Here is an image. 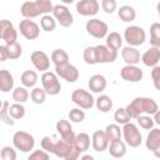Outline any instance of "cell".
I'll return each instance as SVG.
<instances>
[{
  "instance_id": "cell-18",
  "label": "cell",
  "mask_w": 160,
  "mask_h": 160,
  "mask_svg": "<svg viewBox=\"0 0 160 160\" xmlns=\"http://www.w3.org/2000/svg\"><path fill=\"white\" fill-rule=\"evenodd\" d=\"M56 130L60 134L61 139L69 144H72L74 142V139H75V134L72 131V128H71V124L68 121V120H59L56 122Z\"/></svg>"
},
{
  "instance_id": "cell-47",
  "label": "cell",
  "mask_w": 160,
  "mask_h": 160,
  "mask_svg": "<svg viewBox=\"0 0 160 160\" xmlns=\"http://www.w3.org/2000/svg\"><path fill=\"white\" fill-rule=\"evenodd\" d=\"M54 144H55V141H54L50 136H44V138L41 139V142H40L41 149L45 150V151H48V152H52Z\"/></svg>"
},
{
  "instance_id": "cell-52",
  "label": "cell",
  "mask_w": 160,
  "mask_h": 160,
  "mask_svg": "<svg viewBox=\"0 0 160 160\" xmlns=\"http://www.w3.org/2000/svg\"><path fill=\"white\" fill-rule=\"evenodd\" d=\"M81 159H82V160H86V159L92 160V159H94V156H92V155H84V156H81Z\"/></svg>"
},
{
  "instance_id": "cell-16",
  "label": "cell",
  "mask_w": 160,
  "mask_h": 160,
  "mask_svg": "<svg viewBox=\"0 0 160 160\" xmlns=\"http://www.w3.org/2000/svg\"><path fill=\"white\" fill-rule=\"evenodd\" d=\"M140 60L144 62L145 66H149V68L156 66L160 61V48H156V46L149 48L142 55H140Z\"/></svg>"
},
{
  "instance_id": "cell-11",
  "label": "cell",
  "mask_w": 160,
  "mask_h": 160,
  "mask_svg": "<svg viewBox=\"0 0 160 160\" xmlns=\"http://www.w3.org/2000/svg\"><path fill=\"white\" fill-rule=\"evenodd\" d=\"M19 30H20V34L25 39H28V40H35L40 35V28H39V25L35 21L30 20V19L21 20L20 24H19Z\"/></svg>"
},
{
  "instance_id": "cell-10",
  "label": "cell",
  "mask_w": 160,
  "mask_h": 160,
  "mask_svg": "<svg viewBox=\"0 0 160 160\" xmlns=\"http://www.w3.org/2000/svg\"><path fill=\"white\" fill-rule=\"evenodd\" d=\"M55 74L68 82H75L79 79V70L69 62L55 65Z\"/></svg>"
},
{
  "instance_id": "cell-19",
  "label": "cell",
  "mask_w": 160,
  "mask_h": 160,
  "mask_svg": "<svg viewBox=\"0 0 160 160\" xmlns=\"http://www.w3.org/2000/svg\"><path fill=\"white\" fill-rule=\"evenodd\" d=\"M1 25H2V30H1V39L9 44V42H14L18 40V32L12 25V22L10 20H1Z\"/></svg>"
},
{
  "instance_id": "cell-27",
  "label": "cell",
  "mask_w": 160,
  "mask_h": 160,
  "mask_svg": "<svg viewBox=\"0 0 160 160\" xmlns=\"http://www.w3.org/2000/svg\"><path fill=\"white\" fill-rule=\"evenodd\" d=\"M118 15H119L120 20H122L124 22H131L136 18V11L132 6L124 5V6H120V9L118 10Z\"/></svg>"
},
{
  "instance_id": "cell-25",
  "label": "cell",
  "mask_w": 160,
  "mask_h": 160,
  "mask_svg": "<svg viewBox=\"0 0 160 160\" xmlns=\"http://www.w3.org/2000/svg\"><path fill=\"white\" fill-rule=\"evenodd\" d=\"M74 145L72 144H69L66 141H64L62 139L61 140H58L55 141L54 144V149H52V152L58 156V158H61V159H66L68 155L70 154V151L72 150Z\"/></svg>"
},
{
  "instance_id": "cell-23",
  "label": "cell",
  "mask_w": 160,
  "mask_h": 160,
  "mask_svg": "<svg viewBox=\"0 0 160 160\" xmlns=\"http://www.w3.org/2000/svg\"><path fill=\"white\" fill-rule=\"evenodd\" d=\"M108 150H109V154L112 158H122L126 154V144L121 139L114 140V141L109 142Z\"/></svg>"
},
{
  "instance_id": "cell-53",
  "label": "cell",
  "mask_w": 160,
  "mask_h": 160,
  "mask_svg": "<svg viewBox=\"0 0 160 160\" xmlns=\"http://www.w3.org/2000/svg\"><path fill=\"white\" fill-rule=\"evenodd\" d=\"M61 2H64V4H71V2H74L75 0H60Z\"/></svg>"
},
{
  "instance_id": "cell-6",
  "label": "cell",
  "mask_w": 160,
  "mask_h": 160,
  "mask_svg": "<svg viewBox=\"0 0 160 160\" xmlns=\"http://www.w3.org/2000/svg\"><path fill=\"white\" fill-rule=\"evenodd\" d=\"M85 29H86V32L89 35H91L92 38L95 39H102L108 35V24L104 22L102 20L100 19H90L86 21V25H85Z\"/></svg>"
},
{
  "instance_id": "cell-20",
  "label": "cell",
  "mask_w": 160,
  "mask_h": 160,
  "mask_svg": "<svg viewBox=\"0 0 160 160\" xmlns=\"http://www.w3.org/2000/svg\"><path fill=\"white\" fill-rule=\"evenodd\" d=\"M121 58L128 65H136L140 62V51L135 46H125L121 50Z\"/></svg>"
},
{
  "instance_id": "cell-26",
  "label": "cell",
  "mask_w": 160,
  "mask_h": 160,
  "mask_svg": "<svg viewBox=\"0 0 160 160\" xmlns=\"http://www.w3.org/2000/svg\"><path fill=\"white\" fill-rule=\"evenodd\" d=\"M20 12L25 19H34L40 15V11L35 4V1H25L20 8Z\"/></svg>"
},
{
  "instance_id": "cell-7",
  "label": "cell",
  "mask_w": 160,
  "mask_h": 160,
  "mask_svg": "<svg viewBox=\"0 0 160 160\" xmlns=\"http://www.w3.org/2000/svg\"><path fill=\"white\" fill-rule=\"evenodd\" d=\"M71 101L75 105H78L79 108L85 109V110L91 109L94 106V104H95V99L92 98V95L89 91L84 90V89L74 90L71 92Z\"/></svg>"
},
{
  "instance_id": "cell-17",
  "label": "cell",
  "mask_w": 160,
  "mask_h": 160,
  "mask_svg": "<svg viewBox=\"0 0 160 160\" xmlns=\"http://www.w3.org/2000/svg\"><path fill=\"white\" fill-rule=\"evenodd\" d=\"M146 148L148 150L152 151L156 156H159V150H160V129L158 128H151L150 132L146 136Z\"/></svg>"
},
{
  "instance_id": "cell-44",
  "label": "cell",
  "mask_w": 160,
  "mask_h": 160,
  "mask_svg": "<svg viewBox=\"0 0 160 160\" xmlns=\"http://www.w3.org/2000/svg\"><path fill=\"white\" fill-rule=\"evenodd\" d=\"M0 158H1L2 160H15V159H16V151H15V149H14L12 146L6 145V146H4V148L1 149V151H0Z\"/></svg>"
},
{
  "instance_id": "cell-30",
  "label": "cell",
  "mask_w": 160,
  "mask_h": 160,
  "mask_svg": "<svg viewBox=\"0 0 160 160\" xmlns=\"http://www.w3.org/2000/svg\"><path fill=\"white\" fill-rule=\"evenodd\" d=\"M94 105L96 106V109H98L99 111H101V112H108V111H110V110L112 109V100H111V98L108 96V95H100V96L95 100V104H94Z\"/></svg>"
},
{
  "instance_id": "cell-37",
  "label": "cell",
  "mask_w": 160,
  "mask_h": 160,
  "mask_svg": "<svg viewBox=\"0 0 160 160\" xmlns=\"http://www.w3.org/2000/svg\"><path fill=\"white\" fill-rule=\"evenodd\" d=\"M9 114L14 120L22 119L25 116V108L20 102H14V104L9 105Z\"/></svg>"
},
{
  "instance_id": "cell-15",
  "label": "cell",
  "mask_w": 160,
  "mask_h": 160,
  "mask_svg": "<svg viewBox=\"0 0 160 160\" xmlns=\"http://www.w3.org/2000/svg\"><path fill=\"white\" fill-rule=\"evenodd\" d=\"M109 139L105 134V131L102 130H96L94 131L92 136H91V145H92V149L98 152H102L105 150H108V146H109Z\"/></svg>"
},
{
  "instance_id": "cell-54",
  "label": "cell",
  "mask_w": 160,
  "mask_h": 160,
  "mask_svg": "<svg viewBox=\"0 0 160 160\" xmlns=\"http://www.w3.org/2000/svg\"><path fill=\"white\" fill-rule=\"evenodd\" d=\"M1 30H2V25H1V20H0V39H1Z\"/></svg>"
},
{
  "instance_id": "cell-3",
  "label": "cell",
  "mask_w": 160,
  "mask_h": 160,
  "mask_svg": "<svg viewBox=\"0 0 160 160\" xmlns=\"http://www.w3.org/2000/svg\"><path fill=\"white\" fill-rule=\"evenodd\" d=\"M12 145L21 152H30L35 146V139L30 132L19 130L12 135Z\"/></svg>"
},
{
  "instance_id": "cell-12",
  "label": "cell",
  "mask_w": 160,
  "mask_h": 160,
  "mask_svg": "<svg viewBox=\"0 0 160 160\" xmlns=\"http://www.w3.org/2000/svg\"><path fill=\"white\" fill-rule=\"evenodd\" d=\"M120 76L122 80L129 81V82H139L140 80H142L144 72L142 70L136 66V65H125L121 68L120 70Z\"/></svg>"
},
{
  "instance_id": "cell-14",
  "label": "cell",
  "mask_w": 160,
  "mask_h": 160,
  "mask_svg": "<svg viewBox=\"0 0 160 160\" xmlns=\"http://www.w3.org/2000/svg\"><path fill=\"white\" fill-rule=\"evenodd\" d=\"M30 60L32 62V65L35 66L36 70L40 71H48L50 68V59L48 56V54L42 50H36L34 52H31L30 55Z\"/></svg>"
},
{
  "instance_id": "cell-35",
  "label": "cell",
  "mask_w": 160,
  "mask_h": 160,
  "mask_svg": "<svg viewBox=\"0 0 160 160\" xmlns=\"http://www.w3.org/2000/svg\"><path fill=\"white\" fill-rule=\"evenodd\" d=\"M109 141H114V140H119L121 139V129L119 126V124H110L106 126V129L104 130Z\"/></svg>"
},
{
  "instance_id": "cell-42",
  "label": "cell",
  "mask_w": 160,
  "mask_h": 160,
  "mask_svg": "<svg viewBox=\"0 0 160 160\" xmlns=\"http://www.w3.org/2000/svg\"><path fill=\"white\" fill-rule=\"evenodd\" d=\"M69 119L72 122H81L85 119V112L81 110V108H74L69 111Z\"/></svg>"
},
{
  "instance_id": "cell-43",
  "label": "cell",
  "mask_w": 160,
  "mask_h": 160,
  "mask_svg": "<svg viewBox=\"0 0 160 160\" xmlns=\"http://www.w3.org/2000/svg\"><path fill=\"white\" fill-rule=\"evenodd\" d=\"M35 4L38 6L40 14H44V15L45 14H50L52 11V8H54L51 0H36Z\"/></svg>"
},
{
  "instance_id": "cell-51",
  "label": "cell",
  "mask_w": 160,
  "mask_h": 160,
  "mask_svg": "<svg viewBox=\"0 0 160 160\" xmlns=\"http://www.w3.org/2000/svg\"><path fill=\"white\" fill-rule=\"evenodd\" d=\"M79 156H80V152H79L75 148H72V150L70 151V154L68 155V158H66L65 160H76Z\"/></svg>"
},
{
  "instance_id": "cell-29",
  "label": "cell",
  "mask_w": 160,
  "mask_h": 160,
  "mask_svg": "<svg viewBox=\"0 0 160 160\" xmlns=\"http://www.w3.org/2000/svg\"><path fill=\"white\" fill-rule=\"evenodd\" d=\"M108 48L118 51L120 50V48L122 46V38L119 32L116 31H111L110 34L106 35V44H105Z\"/></svg>"
},
{
  "instance_id": "cell-40",
  "label": "cell",
  "mask_w": 160,
  "mask_h": 160,
  "mask_svg": "<svg viewBox=\"0 0 160 160\" xmlns=\"http://www.w3.org/2000/svg\"><path fill=\"white\" fill-rule=\"evenodd\" d=\"M114 120L116 121V124H120V125H124V124H126V122L130 121V116L126 112L125 108H119L114 112Z\"/></svg>"
},
{
  "instance_id": "cell-55",
  "label": "cell",
  "mask_w": 160,
  "mask_h": 160,
  "mask_svg": "<svg viewBox=\"0 0 160 160\" xmlns=\"http://www.w3.org/2000/svg\"><path fill=\"white\" fill-rule=\"evenodd\" d=\"M2 102H4V101H1V99H0V109H1V106H2Z\"/></svg>"
},
{
  "instance_id": "cell-2",
  "label": "cell",
  "mask_w": 160,
  "mask_h": 160,
  "mask_svg": "<svg viewBox=\"0 0 160 160\" xmlns=\"http://www.w3.org/2000/svg\"><path fill=\"white\" fill-rule=\"evenodd\" d=\"M121 135L124 136L125 144L129 145L130 148H138L141 145L142 136H141V132L135 124H132L130 121L124 124V126L121 129Z\"/></svg>"
},
{
  "instance_id": "cell-32",
  "label": "cell",
  "mask_w": 160,
  "mask_h": 160,
  "mask_svg": "<svg viewBox=\"0 0 160 160\" xmlns=\"http://www.w3.org/2000/svg\"><path fill=\"white\" fill-rule=\"evenodd\" d=\"M40 26L44 31L46 32H50V31H54L55 28H56V20L54 19V16H51L50 14H45L41 16L40 19Z\"/></svg>"
},
{
  "instance_id": "cell-5",
  "label": "cell",
  "mask_w": 160,
  "mask_h": 160,
  "mask_svg": "<svg viewBox=\"0 0 160 160\" xmlns=\"http://www.w3.org/2000/svg\"><path fill=\"white\" fill-rule=\"evenodd\" d=\"M41 84H42V89L49 95H58L61 90V84L59 81V78L52 71H44L42 72Z\"/></svg>"
},
{
  "instance_id": "cell-39",
  "label": "cell",
  "mask_w": 160,
  "mask_h": 160,
  "mask_svg": "<svg viewBox=\"0 0 160 160\" xmlns=\"http://www.w3.org/2000/svg\"><path fill=\"white\" fill-rule=\"evenodd\" d=\"M9 101H4L2 102V106L0 109V121L8 124V125H14V119L10 116L9 114Z\"/></svg>"
},
{
  "instance_id": "cell-8",
  "label": "cell",
  "mask_w": 160,
  "mask_h": 160,
  "mask_svg": "<svg viewBox=\"0 0 160 160\" xmlns=\"http://www.w3.org/2000/svg\"><path fill=\"white\" fill-rule=\"evenodd\" d=\"M52 16L56 20V22H59L61 26L64 28H70L74 22V16L70 12V10L65 6V5H55L52 8Z\"/></svg>"
},
{
  "instance_id": "cell-49",
  "label": "cell",
  "mask_w": 160,
  "mask_h": 160,
  "mask_svg": "<svg viewBox=\"0 0 160 160\" xmlns=\"http://www.w3.org/2000/svg\"><path fill=\"white\" fill-rule=\"evenodd\" d=\"M151 79H152V82H154V86L156 90L160 89V85H159V81H160V66L156 65V66H152V70H151Z\"/></svg>"
},
{
  "instance_id": "cell-36",
  "label": "cell",
  "mask_w": 160,
  "mask_h": 160,
  "mask_svg": "<svg viewBox=\"0 0 160 160\" xmlns=\"http://www.w3.org/2000/svg\"><path fill=\"white\" fill-rule=\"evenodd\" d=\"M51 61L55 65H60V64H65L69 62V55L65 50L62 49H55L51 52Z\"/></svg>"
},
{
  "instance_id": "cell-34",
  "label": "cell",
  "mask_w": 160,
  "mask_h": 160,
  "mask_svg": "<svg viewBox=\"0 0 160 160\" xmlns=\"http://www.w3.org/2000/svg\"><path fill=\"white\" fill-rule=\"evenodd\" d=\"M150 44L151 46L160 48V24L152 22L150 25Z\"/></svg>"
},
{
  "instance_id": "cell-50",
  "label": "cell",
  "mask_w": 160,
  "mask_h": 160,
  "mask_svg": "<svg viewBox=\"0 0 160 160\" xmlns=\"http://www.w3.org/2000/svg\"><path fill=\"white\" fill-rule=\"evenodd\" d=\"M8 58V51H6V46L5 45H0V62L6 61Z\"/></svg>"
},
{
  "instance_id": "cell-33",
  "label": "cell",
  "mask_w": 160,
  "mask_h": 160,
  "mask_svg": "<svg viewBox=\"0 0 160 160\" xmlns=\"http://www.w3.org/2000/svg\"><path fill=\"white\" fill-rule=\"evenodd\" d=\"M28 99H29V91L25 86H18L12 90V100L15 102L24 104L28 101Z\"/></svg>"
},
{
  "instance_id": "cell-13",
  "label": "cell",
  "mask_w": 160,
  "mask_h": 160,
  "mask_svg": "<svg viewBox=\"0 0 160 160\" xmlns=\"http://www.w3.org/2000/svg\"><path fill=\"white\" fill-rule=\"evenodd\" d=\"M100 4L98 0H79L76 4V11L81 16H94L99 12Z\"/></svg>"
},
{
  "instance_id": "cell-41",
  "label": "cell",
  "mask_w": 160,
  "mask_h": 160,
  "mask_svg": "<svg viewBox=\"0 0 160 160\" xmlns=\"http://www.w3.org/2000/svg\"><path fill=\"white\" fill-rule=\"evenodd\" d=\"M136 120H138V124L140 125V128H142L145 130H150L151 128H154V124H155L151 115H142L141 114L136 118Z\"/></svg>"
},
{
  "instance_id": "cell-46",
  "label": "cell",
  "mask_w": 160,
  "mask_h": 160,
  "mask_svg": "<svg viewBox=\"0 0 160 160\" xmlns=\"http://www.w3.org/2000/svg\"><path fill=\"white\" fill-rule=\"evenodd\" d=\"M101 8L106 14H112L118 8L116 0H101Z\"/></svg>"
},
{
  "instance_id": "cell-21",
  "label": "cell",
  "mask_w": 160,
  "mask_h": 160,
  "mask_svg": "<svg viewBox=\"0 0 160 160\" xmlns=\"http://www.w3.org/2000/svg\"><path fill=\"white\" fill-rule=\"evenodd\" d=\"M88 86L89 89L92 91V92H102L105 89H106V79L104 75H100V74H95L92 75L90 79H89V82H88Z\"/></svg>"
},
{
  "instance_id": "cell-45",
  "label": "cell",
  "mask_w": 160,
  "mask_h": 160,
  "mask_svg": "<svg viewBox=\"0 0 160 160\" xmlns=\"http://www.w3.org/2000/svg\"><path fill=\"white\" fill-rule=\"evenodd\" d=\"M82 58H84V61L89 65H95L96 61H95V50H94V46H88L85 48L84 52H82Z\"/></svg>"
},
{
  "instance_id": "cell-38",
  "label": "cell",
  "mask_w": 160,
  "mask_h": 160,
  "mask_svg": "<svg viewBox=\"0 0 160 160\" xmlns=\"http://www.w3.org/2000/svg\"><path fill=\"white\" fill-rule=\"evenodd\" d=\"M30 98H31V100L35 104L40 105V104H44L45 102V100H46V92H45V90L42 88H35L34 86L32 90H31V92H30Z\"/></svg>"
},
{
  "instance_id": "cell-48",
  "label": "cell",
  "mask_w": 160,
  "mask_h": 160,
  "mask_svg": "<svg viewBox=\"0 0 160 160\" xmlns=\"http://www.w3.org/2000/svg\"><path fill=\"white\" fill-rule=\"evenodd\" d=\"M49 152L45 150H35L29 155V160H48Z\"/></svg>"
},
{
  "instance_id": "cell-22",
  "label": "cell",
  "mask_w": 160,
  "mask_h": 160,
  "mask_svg": "<svg viewBox=\"0 0 160 160\" xmlns=\"http://www.w3.org/2000/svg\"><path fill=\"white\" fill-rule=\"evenodd\" d=\"M14 89V76L12 74L6 70H0V91L2 92H10Z\"/></svg>"
},
{
  "instance_id": "cell-1",
  "label": "cell",
  "mask_w": 160,
  "mask_h": 160,
  "mask_svg": "<svg viewBox=\"0 0 160 160\" xmlns=\"http://www.w3.org/2000/svg\"><path fill=\"white\" fill-rule=\"evenodd\" d=\"M125 110L129 114L130 119H136L141 114L152 115L154 112H156L159 110V105L151 98H142V96H140V98H135L125 108Z\"/></svg>"
},
{
  "instance_id": "cell-24",
  "label": "cell",
  "mask_w": 160,
  "mask_h": 160,
  "mask_svg": "<svg viewBox=\"0 0 160 160\" xmlns=\"http://www.w3.org/2000/svg\"><path fill=\"white\" fill-rule=\"evenodd\" d=\"M72 145H74V148L80 154L81 152H85L86 150H89V148H90V136H89V134H86V132H79V134H76Z\"/></svg>"
},
{
  "instance_id": "cell-28",
  "label": "cell",
  "mask_w": 160,
  "mask_h": 160,
  "mask_svg": "<svg viewBox=\"0 0 160 160\" xmlns=\"http://www.w3.org/2000/svg\"><path fill=\"white\" fill-rule=\"evenodd\" d=\"M20 81L26 89L34 88L38 82V74L34 70H25L20 76Z\"/></svg>"
},
{
  "instance_id": "cell-4",
  "label": "cell",
  "mask_w": 160,
  "mask_h": 160,
  "mask_svg": "<svg viewBox=\"0 0 160 160\" xmlns=\"http://www.w3.org/2000/svg\"><path fill=\"white\" fill-rule=\"evenodd\" d=\"M124 39L130 46H140L145 42L146 32L138 25H130L124 31Z\"/></svg>"
},
{
  "instance_id": "cell-9",
  "label": "cell",
  "mask_w": 160,
  "mask_h": 160,
  "mask_svg": "<svg viewBox=\"0 0 160 160\" xmlns=\"http://www.w3.org/2000/svg\"><path fill=\"white\" fill-rule=\"evenodd\" d=\"M95 50V61L96 64H108L114 62L118 58V51L108 48L106 45H96L94 46Z\"/></svg>"
},
{
  "instance_id": "cell-31",
  "label": "cell",
  "mask_w": 160,
  "mask_h": 160,
  "mask_svg": "<svg viewBox=\"0 0 160 160\" xmlns=\"http://www.w3.org/2000/svg\"><path fill=\"white\" fill-rule=\"evenodd\" d=\"M6 46V51H8V58L11 59V60H15V59H19L22 54V48L21 45L18 42V41H14V42H9L5 45Z\"/></svg>"
}]
</instances>
